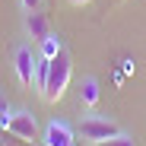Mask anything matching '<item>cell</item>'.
Returning <instances> with one entry per match:
<instances>
[{
    "instance_id": "2",
    "label": "cell",
    "mask_w": 146,
    "mask_h": 146,
    "mask_svg": "<svg viewBox=\"0 0 146 146\" xmlns=\"http://www.w3.org/2000/svg\"><path fill=\"white\" fill-rule=\"evenodd\" d=\"M3 130H7L10 137L22 140V143H35V140L41 137V130H38V121H35V114H32V111H26V108H19V111H10V117H7Z\"/></svg>"
},
{
    "instance_id": "5",
    "label": "cell",
    "mask_w": 146,
    "mask_h": 146,
    "mask_svg": "<svg viewBox=\"0 0 146 146\" xmlns=\"http://www.w3.org/2000/svg\"><path fill=\"white\" fill-rule=\"evenodd\" d=\"M41 143L44 146H76V130L67 121H48L41 130Z\"/></svg>"
},
{
    "instance_id": "13",
    "label": "cell",
    "mask_w": 146,
    "mask_h": 146,
    "mask_svg": "<svg viewBox=\"0 0 146 146\" xmlns=\"http://www.w3.org/2000/svg\"><path fill=\"white\" fill-rule=\"evenodd\" d=\"M70 7H86V3H92V0H67Z\"/></svg>"
},
{
    "instance_id": "9",
    "label": "cell",
    "mask_w": 146,
    "mask_h": 146,
    "mask_svg": "<svg viewBox=\"0 0 146 146\" xmlns=\"http://www.w3.org/2000/svg\"><path fill=\"white\" fill-rule=\"evenodd\" d=\"M60 51H64V41H60V35H54V32H51V35H48V38L41 41V57H48V60H51V57H57Z\"/></svg>"
},
{
    "instance_id": "11",
    "label": "cell",
    "mask_w": 146,
    "mask_h": 146,
    "mask_svg": "<svg viewBox=\"0 0 146 146\" xmlns=\"http://www.w3.org/2000/svg\"><path fill=\"white\" fill-rule=\"evenodd\" d=\"M19 7L26 10V13H32V10H41L44 7V0H19Z\"/></svg>"
},
{
    "instance_id": "3",
    "label": "cell",
    "mask_w": 146,
    "mask_h": 146,
    "mask_svg": "<svg viewBox=\"0 0 146 146\" xmlns=\"http://www.w3.org/2000/svg\"><path fill=\"white\" fill-rule=\"evenodd\" d=\"M86 143H92V146H99V143H105V140H111V137H117L121 133V127L114 124V121H108V117H86L83 124H80V130H76Z\"/></svg>"
},
{
    "instance_id": "1",
    "label": "cell",
    "mask_w": 146,
    "mask_h": 146,
    "mask_svg": "<svg viewBox=\"0 0 146 146\" xmlns=\"http://www.w3.org/2000/svg\"><path fill=\"white\" fill-rule=\"evenodd\" d=\"M70 80H73V57L64 48L57 57H51V70H48V83H44L41 99L44 102H60L64 92H67V86H70Z\"/></svg>"
},
{
    "instance_id": "6",
    "label": "cell",
    "mask_w": 146,
    "mask_h": 146,
    "mask_svg": "<svg viewBox=\"0 0 146 146\" xmlns=\"http://www.w3.org/2000/svg\"><path fill=\"white\" fill-rule=\"evenodd\" d=\"M26 35L32 38V41H44L48 35H51V22H48V13H41V10H32V13H26Z\"/></svg>"
},
{
    "instance_id": "4",
    "label": "cell",
    "mask_w": 146,
    "mask_h": 146,
    "mask_svg": "<svg viewBox=\"0 0 146 146\" xmlns=\"http://www.w3.org/2000/svg\"><path fill=\"white\" fill-rule=\"evenodd\" d=\"M35 60H38V54L32 51L29 44H19L13 51V70H16V80H19L22 89L35 86Z\"/></svg>"
},
{
    "instance_id": "12",
    "label": "cell",
    "mask_w": 146,
    "mask_h": 146,
    "mask_svg": "<svg viewBox=\"0 0 146 146\" xmlns=\"http://www.w3.org/2000/svg\"><path fill=\"white\" fill-rule=\"evenodd\" d=\"M0 146H22V140H16V137H0Z\"/></svg>"
},
{
    "instance_id": "7",
    "label": "cell",
    "mask_w": 146,
    "mask_h": 146,
    "mask_svg": "<svg viewBox=\"0 0 146 146\" xmlns=\"http://www.w3.org/2000/svg\"><path fill=\"white\" fill-rule=\"evenodd\" d=\"M80 99H83V105H86V108H95V105H99V99H102V89H99V80H95V76H86V80H83Z\"/></svg>"
},
{
    "instance_id": "10",
    "label": "cell",
    "mask_w": 146,
    "mask_h": 146,
    "mask_svg": "<svg viewBox=\"0 0 146 146\" xmlns=\"http://www.w3.org/2000/svg\"><path fill=\"white\" fill-rule=\"evenodd\" d=\"M99 146H137V140L127 137V133H117V137H111V140H105V143H99Z\"/></svg>"
},
{
    "instance_id": "8",
    "label": "cell",
    "mask_w": 146,
    "mask_h": 146,
    "mask_svg": "<svg viewBox=\"0 0 146 146\" xmlns=\"http://www.w3.org/2000/svg\"><path fill=\"white\" fill-rule=\"evenodd\" d=\"M48 70H51V60L38 54V60H35V89H38V95L44 92V83H48Z\"/></svg>"
}]
</instances>
